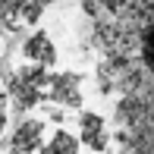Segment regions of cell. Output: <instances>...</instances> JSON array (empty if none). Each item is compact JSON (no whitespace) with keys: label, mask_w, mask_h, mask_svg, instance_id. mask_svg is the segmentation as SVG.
Listing matches in <instances>:
<instances>
[{"label":"cell","mask_w":154,"mask_h":154,"mask_svg":"<svg viewBox=\"0 0 154 154\" xmlns=\"http://www.w3.org/2000/svg\"><path fill=\"white\" fill-rule=\"evenodd\" d=\"M25 57H29L35 66H51L54 60H57V47H54V41L47 38L44 32H35L29 41H25Z\"/></svg>","instance_id":"8"},{"label":"cell","mask_w":154,"mask_h":154,"mask_svg":"<svg viewBox=\"0 0 154 154\" xmlns=\"http://www.w3.org/2000/svg\"><path fill=\"white\" fill-rule=\"evenodd\" d=\"M41 154H79V138H72L66 129H57L51 142L41 145Z\"/></svg>","instance_id":"9"},{"label":"cell","mask_w":154,"mask_h":154,"mask_svg":"<svg viewBox=\"0 0 154 154\" xmlns=\"http://www.w3.org/2000/svg\"><path fill=\"white\" fill-rule=\"evenodd\" d=\"M79 142L91 151H107L110 145V132H107V123L101 120L97 113H82L79 120Z\"/></svg>","instance_id":"7"},{"label":"cell","mask_w":154,"mask_h":154,"mask_svg":"<svg viewBox=\"0 0 154 154\" xmlns=\"http://www.w3.org/2000/svg\"><path fill=\"white\" fill-rule=\"evenodd\" d=\"M41 138H44V123L41 120H22L19 129L13 132L10 154H35V151H41Z\"/></svg>","instance_id":"6"},{"label":"cell","mask_w":154,"mask_h":154,"mask_svg":"<svg viewBox=\"0 0 154 154\" xmlns=\"http://www.w3.org/2000/svg\"><path fill=\"white\" fill-rule=\"evenodd\" d=\"M51 3H57V0H0V25L22 29V25L35 22Z\"/></svg>","instance_id":"3"},{"label":"cell","mask_w":154,"mask_h":154,"mask_svg":"<svg viewBox=\"0 0 154 154\" xmlns=\"http://www.w3.org/2000/svg\"><path fill=\"white\" fill-rule=\"evenodd\" d=\"M6 129V101L0 97V132Z\"/></svg>","instance_id":"10"},{"label":"cell","mask_w":154,"mask_h":154,"mask_svg":"<svg viewBox=\"0 0 154 154\" xmlns=\"http://www.w3.org/2000/svg\"><path fill=\"white\" fill-rule=\"evenodd\" d=\"M135 60L142 72L154 79V3L145 10V16L135 25Z\"/></svg>","instance_id":"4"},{"label":"cell","mask_w":154,"mask_h":154,"mask_svg":"<svg viewBox=\"0 0 154 154\" xmlns=\"http://www.w3.org/2000/svg\"><path fill=\"white\" fill-rule=\"evenodd\" d=\"M47 97H54L63 107H79L82 104V82L75 72H57L51 75V85H47Z\"/></svg>","instance_id":"5"},{"label":"cell","mask_w":154,"mask_h":154,"mask_svg":"<svg viewBox=\"0 0 154 154\" xmlns=\"http://www.w3.org/2000/svg\"><path fill=\"white\" fill-rule=\"evenodd\" d=\"M120 113L126 154H154V97H129Z\"/></svg>","instance_id":"1"},{"label":"cell","mask_w":154,"mask_h":154,"mask_svg":"<svg viewBox=\"0 0 154 154\" xmlns=\"http://www.w3.org/2000/svg\"><path fill=\"white\" fill-rule=\"evenodd\" d=\"M47 85H51V75L44 72V66H22L10 79V94L25 110V107H35L47 94Z\"/></svg>","instance_id":"2"}]
</instances>
